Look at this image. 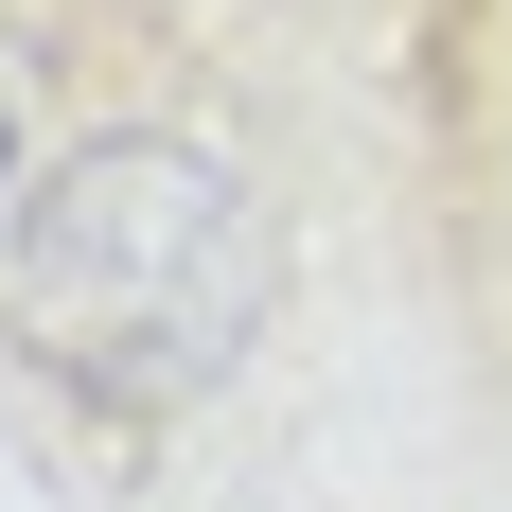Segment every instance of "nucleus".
Masks as SVG:
<instances>
[{"mask_svg": "<svg viewBox=\"0 0 512 512\" xmlns=\"http://www.w3.org/2000/svg\"><path fill=\"white\" fill-rule=\"evenodd\" d=\"M248 318H265V212L195 124H106V142H71L36 177V212H18V354L71 407H106V424L195 407Z\"/></svg>", "mask_w": 512, "mask_h": 512, "instance_id": "nucleus-1", "label": "nucleus"}, {"mask_svg": "<svg viewBox=\"0 0 512 512\" xmlns=\"http://www.w3.org/2000/svg\"><path fill=\"white\" fill-rule=\"evenodd\" d=\"M0 159H18V89H0Z\"/></svg>", "mask_w": 512, "mask_h": 512, "instance_id": "nucleus-2", "label": "nucleus"}]
</instances>
